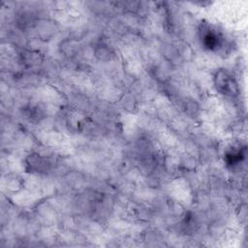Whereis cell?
<instances>
[{
  "instance_id": "3",
  "label": "cell",
  "mask_w": 248,
  "mask_h": 248,
  "mask_svg": "<svg viewBox=\"0 0 248 248\" xmlns=\"http://www.w3.org/2000/svg\"><path fill=\"white\" fill-rule=\"evenodd\" d=\"M245 153H244V149H234V150H231L226 154V162L228 165L230 166H235L238 163H240L242 161V159L244 158Z\"/></svg>"
},
{
  "instance_id": "1",
  "label": "cell",
  "mask_w": 248,
  "mask_h": 248,
  "mask_svg": "<svg viewBox=\"0 0 248 248\" xmlns=\"http://www.w3.org/2000/svg\"><path fill=\"white\" fill-rule=\"evenodd\" d=\"M200 34L202 44L209 50H217L224 44V37L221 32L211 27L207 23L202 24Z\"/></svg>"
},
{
  "instance_id": "2",
  "label": "cell",
  "mask_w": 248,
  "mask_h": 248,
  "mask_svg": "<svg viewBox=\"0 0 248 248\" xmlns=\"http://www.w3.org/2000/svg\"><path fill=\"white\" fill-rule=\"evenodd\" d=\"M216 84L218 90L224 94H233V92H235L236 90L235 84H233L231 77H229L224 72L219 73L217 75Z\"/></svg>"
}]
</instances>
